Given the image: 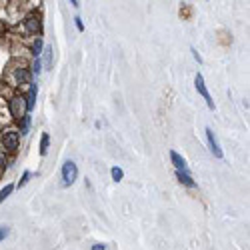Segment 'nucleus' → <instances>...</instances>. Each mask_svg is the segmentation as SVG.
Returning <instances> with one entry per match:
<instances>
[{"label": "nucleus", "instance_id": "obj_1", "mask_svg": "<svg viewBox=\"0 0 250 250\" xmlns=\"http://www.w3.org/2000/svg\"><path fill=\"white\" fill-rule=\"evenodd\" d=\"M8 72H12V76L6 78V84L10 88H18V86H24V84H32V72H30V66L28 62L22 60V58H12L8 62Z\"/></svg>", "mask_w": 250, "mask_h": 250}, {"label": "nucleus", "instance_id": "obj_2", "mask_svg": "<svg viewBox=\"0 0 250 250\" xmlns=\"http://www.w3.org/2000/svg\"><path fill=\"white\" fill-rule=\"evenodd\" d=\"M0 146L6 152H16L20 148V130L14 126H6L0 130Z\"/></svg>", "mask_w": 250, "mask_h": 250}, {"label": "nucleus", "instance_id": "obj_3", "mask_svg": "<svg viewBox=\"0 0 250 250\" xmlns=\"http://www.w3.org/2000/svg\"><path fill=\"white\" fill-rule=\"evenodd\" d=\"M22 28L28 36H42V16H40L36 10L28 12L26 16H22Z\"/></svg>", "mask_w": 250, "mask_h": 250}, {"label": "nucleus", "instance_id": "obj_4", "mask_svg": "<svg viewBox=\"0 0 250 250\" xmlns=\"http://www.w3.org/2000/svg\"><path fill=\"white\" fill-rule=\"evenodd\" d=\"M8 110H10V116L12 120H22L26 114H28V106H26V98L24 94H18L14 92V96L8 100Z\"/></svg>", "mask_w": 250, "mask_h": 250}, {"label": "nucleus", "instance_id": "obj_5", "mask_svg": "<svg viewBox=\"0 0 250 250\" xmlns=\"http://www.w3.org/2000/svg\"><path fill=\"white\" fill-rule=\"evenodd\" d=\"M78 178V166L72 160H66L62 164V186H72Z\"/></svg>", "mask_w": 250, "mask_h": 250}, {"label": "nucleus", "instance_id": "obj_6", "mask_svg": "<svg viewBox=\"0 0 250 250\" xmlns=\"http://www.w3.org/2000/svg\"><path fill=\"white\" fill-rule=\"evenodd\" d=\"M194 86H196V90H198V94L206 100V106L210 108V110H214V100H212V96H210V92H208V88H206V82H204V76L198 72L196 74V78H194Z\"/></svg>", "mask_w": 250, "mask_h": 250}, {"label": "nucleus", "instance_id": "obj_7", "mask_svg": "<svg viewBox=\"0 0 250 250\" xmlns=\"http://www.w3.org/2000/svg\"><path fill=\"white\" fill-rule=\"evenodd\" d=\"M206 138H208V146H210V152L214 154V158H224V152H222V148H220V142H218V138H216V134L212 132V128L210 126H206Z\"/></svg>", "mask_w": 250, "mask_h": 250}, {"label": "nucleus", "instance_id": "obj_8", "mask_svg": "<svg viewBox=\"0 0 250 250\" xmlns=\"http://www.w3.org/2000/svg\"><path fill=\"white\" fill-rule=\"evenodd\" d=\"M10 122H12V116H10V110H8V100L0 98V128L10 126Z\"/></svg>", "mask_w": 250, "mask_h": 250}, {"label": "nucleus", "instance_id": "obj_9", "mask_svg": "<svg viewBox=\"0 0 250 250\" xmlns=\"http://www.w3.org/2000/svg\"><path fill=\"white\" fill-rule=\"evenodd\" d=\"M8 16H10L12 24H16L18 20H22V2H10L8 4Z\"/></svg>", "mask_w": 250, "mask_h": 250}, {"label": "nucleus", "instance_id": "obj_10", "mask_svg": "<svg viewBox=\"0 0 250 250\" xmlns=\"http://www.w3.org/2000/svg\"><path fill=\"white\" fill-rule=\"evenodd\" d=\"M170 160L174 164L176 172H188V164H186V160L176 152V150H170Z\"/></svg>", "mask_w": 250, "mask_h": 250}, {"label": "nucleus", "instance_id": "obj_11", "mask_svg": "<svg viewBox=\"0 0 250 250\" xmlns=\"http://www.w3.org/2000/svg\"><path fill=\"white\" fill-rule=\"evenodd\" d=\"M36 94H38V86L32 82V84L28 86V94L24 96V98H26V106H28V114H30V112L34 110V106H36Z\"/></svg>", "mask_w": 250, "mask_h": 250}, {"label": "nucleus", "instance_id": "obj_12", "mask_svg": "<svg viewBox=\"0 0 250 250\" xmlns=\"http://www.w3.org/2000/svg\"><path fill=\"white\" fill-rule=\"evenodd\" d=\"M42 50H44V40H42V36H36L34 42H32L30 52H32L34 58H40V56H42Z\"/></svg>", "mask_w": 250, "mask_h": 250}, {"label": "nucleus", "instance_id": "obj_13", "mask_svg": "<svg viewBox=\"0 0 250 250\" xmlns=\"http://www.w3.org/2000/svg\"><path fill=\"white\" fill-rule=\"evenodd\" d=\"M176 178H178V182H180V184L188 186V188H196V182L192 180L190 172H176Z\"/></svg>", "mask_w": 250, "mask_h": 250}, {"label": "nucleus", "instance_id": "obj_14", "mask_svg": "<svg viewBox=\"0 0 250 250\" xmlns=\"http://www.w3.org/2000/svg\"><path fill=\"white\" fill-rule=\"evenodd\" d=\"M48 148H50V134L42 132V136H40V156H46Z\"/></svg>", "mask_w": 250, "mask_h": 250}, {"label": "nucleus", "instance_id": "obj_15", "mask_svg": "<svg viewBox=\"0 0 250 250\" xmlns=\"http://www.w3.org/2000/svg\"><path fill=\"white\" fill-rule=\"evenodd\" d=\"M52 52H54V48H52V46H46V48L42 50V54H44V64H46V70H50V68H52Z\"/></svg>", "mask_w": 250, "mask_h": 250}, {"label": "nucleus", "instance_id": "obj_16", "mask_svg": "<svg viewBox=\"0 0 250 250\" xmlns=\"http://www.w3.org/2000/svg\"><path fill=\"white\" fill-rule=\"evenodd\" d=\"M30 120H32L30 114H26L22 120H20V128H18L20 134H28V130H30Z\"/></svg>", "mask_w": 250, "mask_h": 250}, {"label": "nucleus", "instance_id": "obj_17", "mask_svg": "<svg viewBox=\"0 0 250 250\" xmlns=\"http://www.w3.org/2000/svg\"><path fill=\"white\" fill-rule=\"evenodd\" d=\"M110 176H112L114 182H120L124 178V170L120 168V166H112V168H110Z\"/></svg>", "mask_w": 250, "mask_h": 250}, {"label": "nucleus", "instance_id": "obj_18", "mask_svg": "<svg viewBox=\"0 0 250 250\" xmlns=\"http://www.w3.org/2000/svg\"><path fill=\"white\" fill-rule=\"evenodd\" d=\"M30 72H32L34 76H38L40 72H42V60H40V58H34V60H32V64H30Z\"/></svg>", "mask_w": 250, "mask_h": 250}, {"label": "nucleus", "instance_id": "obj_19", "mask_svg": "<svg viewBox=\"0 0 250 250\" xmlns=\"http://www.w3.org/2000/svg\"><path fill=\"white\" fill-rule=\"evenodd\" d=\"M12 190H14V184H6L2 190H0V204H2L10 194H12Z\"/></svg>", "mask_w": 250, "mask_h": 250}, {"label": "nucleus", "instance_id": "obj_20", "mask_svg": "<svg viewBox=\"0 0 250 250\" xmlns=\"http://www.w3.org/2000/svg\"><path fill=\"white\" fill-rule=\"evenodd\" d=\"M30 178H32V172H30V170H24V172H22V178L18 180V188H22V186H26Z\"/></svg>", "mask_w": 250, "mask_h": 250}, {"label": "nucleus", "instance_id": "obj_21", "mask_svg": "<svg viewBox=\"0 0 250 250\" xmlns=\"http://www.w3.org/2000/svg\"><path fill=\"white\" fill-rule=\"evenodd\" d=\"M6 150L2 148V146H0V168H6V166H8V158H6Z\"/></svg>", "mask_w": 250, "mask_h": 250}, {"label": "nucleus", "instance_id": "obj_22", "mask_svg": "<svg viewBox=\"0 0 250 250\" xmlns=\"http://www.w3.org/2000/svg\"><path fill=\"white\" fill-rule=\"evenodd\" d=\"M190 14H192V6H190V4H182L180 16H182V18H190Z\"/></svg>", "mask_w": 250, "mask_h": 250}, {"label": "nucleus", "instance_id": "obj_23", "mask_svg": "<svg viewBox=\"0 0 250 250\" xmlns=\"http://www.w3.org/2000/svg\"><path fill=\"white\" fill-rule=\"evenodd\" d=\"M8 234H10V228H8V226H0V242L6 240Z\"/></svg>", "mask_w": 250, "mask_h": 250}, {"label": "nucleus", "instance_id": "obj_24", "mask_svg": "<svg viewBox=\"0 0 250 250\" xmlns=\"http://www.w3.org/2000/svg\"><path fill=\"white\" fill-rule=\"evenodd\" d=\"M6 32H8V24L4 22V20H0V38L6 36Z\"/></svg>", "mask_w": 250, "mask_h": 250}, {"label": "nucleus", "instance_id": "obj_25", "mask_svg": "<svg viewBox=\"0 0 250 250\" xmlns=\"http://www.w3.org/2000/svg\"><path fill=\"white\" fill-rule=\"evenodd\" d=\"M74 24H76L78 32H84V24H82V18H80V16H76V18H74Z\"/></svg>", "mask_w": 250, "mask_h": 250}, {"label": "nucleus", "instance_id": "obj_26", "mask_svg": "<svg viewBox=\"0 0 250 250\" xmlns=\"http://www.w3.org/2000/svg\"><path fill=\"white\" fill-rule=\"evenodd\" d=\"M190 52H192V56H194V60H196V62H198V64H202V56H200V54H198V50H196V48H194V46H192V48H190Z\"/></svg>", "mask_w": 250, "mask_h": 250}, {"label": "nucleus", "instance_id": "obj_27", "mask_svg": "<svg viewBox=\"0 0 250 250\" xmlns=\"http://www.w3.org/2000/svg\"><path fill=\"white\" fill-rule=\"evenodd\" d=\"M90 250H108V246H106V244H102V242H96V244H92Z\"/></svg>", "mask_w": 250, "mask_h": 250}, {"label": "nucleus", "instance_id": "obj_28", "mask_svg": "<svg viewBox=\"0 0 250 250\" xmlns=\"http://www.w3.org/2000/svg\"><path fill=\"white\" fill-rule=\"evenodd\" d=\"M70 4H72V6H74V8H76V10H78V8H80V2H78V0H72V2H70Z\"/></svg>", "mask_w": 250, "mask_h": 250}]
</instances>
